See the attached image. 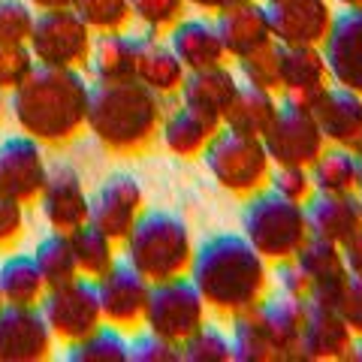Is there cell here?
<instances>
[{"label":"cell","mask_w":362,"mask_h":362,"mask_svg":"<svg viewBox=\"0 0 362 362\" xmlns=\"http://www.w3.org/2000/svg\"><path fill=\"white\" fill-rule=\"evenodd\" d=\"M40 211L52 230L61 233H73L76 226L88 223L90 197L85 194L82 175L70 163L49 166V178H45V187L40 194Z\"/></svg>","instance_id":"cell-17"},{"label":"cell","mask_w":362,"mask_h":362,"mask_svg":"<svg viewBox=\"0 0 362 362\" xmlns=\"http://www.w3.org/2000/svg\"><path fill=\"white\" fill-rule=\"evenodd\" d=\"M187 275L202 293L209 311L221 317L254 308L272 290V263L245 239L242 230L206 235L194 247Z\"/></svg>","instance_id":"cell-1"},{"label":"cell","mask_w":362,"mask_h":362,"mask_svg":"<svg viewBox=\"0 0 362 362\" xmlns=\"http://www.w3.org/2000/svg\"><path fill=\"white\" fill-rule=\"evenodd\" d=\"M263 4H278V0H263Z\"/></svg>","instance_id":"cell-55"},{"label":"cell","mask_w":362,"mask_h":362,"mask_svg":"<svg viewBox=\"0 0 362 362\" xmlns=\"http://www.w3.org/2000/svg\"><path fill=\"white\" fill-rule=\"evenodd\" d=\"M263 145L272 163L311 166L314 157L326 148V139L308 103L278 97V112L263 133Z\"/></svg>","instance_id":"cell-10"},{"label":"cell","mask_w":362,"mask_h":362,"mask_svg":"<svg viewBox=\"0 0 362 362\" xmlns=\"http://www.w3.org/2000/svg\"><path fill=\"white\" fill-rule=\"evenodd\" d=\"M311 112L320 124L326 145H338V148L350 151L362 148V94L329 82L317 94Z\"/></svg>","instance_id":"cell-19"},{"label":"cell","mask_w":362,"mask_h":362,"mask_svg":"<svg viewBox=\"0 0 362 362\" xmlns=\"http://www.w3.org/2000/svg\"><path fill=\"white\" fill-rule=\"evenodd\" d=\"M305 302L308 299H296V296H284L278 290H269L263 302L257 305L272 341L278 347L281 362H299V329L305 317Z\"/></svg>","instance_id":"cell-28"},{"label":"cell","mask_w":362,"mask_h":362,"mask_svg":"<svg viewBox=\"0 0 362 362\" xmlns=\"http://www.w3.org/2000/svg\"><path fill=\"white\" fill-rule=\"evenodd\" d=\"M33 259H37V266H40L42 278H45V287L64 284V281H73L78 275V263H76V254H73L70 233H61V230L49 233L37 245Z\"/></svg>","instance_id":"cell-36"},{"label":"cell","mask_w":362,"mask_h":362,"mask_svg":"<svg viewBox=\"0 0 362 362\" xmlns=\"http://www.w3.org/2000/svg\"><path fill=\"white\" fill-rule=\"evenodd\" d=\"M85 76L90 82L136 78V33H127V30L94 33Z\"/></svg>","instance_id":"cell-29"},{"label":"cell","mask_w":362,"mask_h":362,"mask_svg":"<svg viewBox=\"0 0 362 362\" xmlns=\"http://www.w3.org/2000/svg\"><path fill=\"white\" fill-rule=\"evenodd\" d=\"M70 242H73V254L78 263V275H85V278H100L118 259V247H115L118 242L109 239V235L90 221L76 226L70 233Z\"/></svg>","instance_id":"cell-34"},{"label":"cell","mask_w":362,"mask_h":362,"mask_svg":"<svg viewBox=\"0 0 362 362\" xmlns=\"http://www.w3.org/2000/svg\"><path fill=\"white\" fill-rule=\"evenodd\" d=\"M181 362H233L230 329L214 320H206L194 335L178 344Z\"/></svg>","instance_id":"cell-38"},{"label":"cell","mask_w":362,"mask_h":362,"mask_svg":"<svg viewBox=\"0 0 362 362\" xmlns=\"http://www.w3.org/2000/svg\"><path fill=\"white\" fill-rule=\"evenodd\" d=\"M199 160L206 163V173L214 185L239 199L266 187L272 173V157L263 145V136L226 127V124L214 130Z\"/></svg>","instance_id":"cell-5"},{"label":"cell","mask_w":362,"mask_h":362,"mask_svg":"<svg viewBox=\"0 0 362 362\" xmlns=\"http://www.w3.org/2000/svg\"><path fill=\"white\" fill-rule=\"evenodd\" d=\"M239 230L269 263L293 257L299 251V245L308 239L302 202L284 199L272 187H259L257 194L245 197Z\"/></svg>","instance_id":"cell-6"},{"label":"cell","mask_w":362,"mask_h":362,"mask_svg":"<svg viewBox=\"0 0 362 362\" xmlns=\"http://www.w3.org/2000/svg\"><path fill=\"white\" fill-rule=\"evenodd\" d=\"M356 157H359V181H356V194L362 197V148L356 151Z\"/></svg>","instance_id":"cell-53"},{"label":"cell","mask_w":362,"mask_h":362,"mask_svg":"<svg viewBox=\"0 0 362 362\" xmlns=\"http://www.w3.org/2000/svg\"><path fill=\"white\" fill-rule=\"evenodd\" d=\"M235 90H239V76H235L233 64L226 61V64L202 66V70H190L178 90V100L202 112H211V115L223 121V112L230 109Z\"/></svg>","instance_id":"cell-27"},{"label":"cell","mask_w":362,"mask_h":362,"mask_svg":"<svg viewBox=\"0 0 362 362\" xmlns=\"http://www.w3.org/2000/svg\"><path fill=\"white\" fill-rule=\"evenodd\" d=\"M100 308H103V320L121 329H133L142 323L145 305H148L151 281L142 275L139 269H133L127 259L118 257L103 275L94 278Z\"/></svg>","instance_id":"cell-11"},{"label":"cell","mask_w":362,"mask_h":362,"mask_svg":"<svg viewBox=\"0 0 362 362\" xmlns=\"http://www.w3.org/2000/svg\"><path fill=\"white\" fill-rule=\"evenodd\" d=\"M25 233V202L0 194V251H9Z\"/></svg>","instance_id":"cell-46"},{"label":"cell","mask_w":362,"mask_h":362,"mask_svg":"<svg viewBox=\"0 0 362 362\" xmlns=\"http://www.w3.org/2000/svg\"><path fill=\"white\" fill-rule=\"evenodd\" d=\"M169 49L178 54V61L185 64V70H202V66H214V64H226V49L221 42L218 25L214 16L202 13V16H181L166 33Z\"/></svg>","instance_id":"cell-21"},{"label":"cell","mask_w":362,"mask_h":362,"mask_svg":"<svg viewBox=\"0 0 362 362\" xmlns=\"http://www.w3.org/2000/svg\"><path fill=\"white\" fill-rule=\"evenodd\" d=\"M163 97L139 78L90 82L88 90V133L106 151L139 157L160 139Z\"/></svg>","instance_id":"cell-3"},{"label":"cell","mask_w":362,"mask_h":362,"mask_svg":"<svg viewBox=\"0 0 362 362\" xmlns=\"http://www.w3.org/2000/svg\"><path fill=\"white\" fill-rule=\"evenodd\" d=\"M350 326L338 305L305 302L299 329V362H341L350 344Z\"/></svg>","instance_id":"cell-18"},{"label":"cell","mask_w":362,"mask_h":362,"mask_svg":"<svg viewBox=\"0 0 362 362\" xmlns=\"http://www.w3.org/2000/svg\"><path fill=\"white\" fill-rule=\"evenodd\" d=\"M130 338L121 326L100 323L94 332H88L78 341H70L64 350V359L70 362H127Z\"/></svg>","instance_id":"cell-35"},{"label":"cell","mask_w":362,"mask_h":362,"mask_svg":"<svg viewBox=\"0 0 362 362\" xmlns=\"http://www.w3.org/2000/svg\"><path fill=\"white\" fill-rule=\"evenodd\" d=\"M40 311L49 323V329L54 338H61L64 344L78 341L88 332H94L103 320V308H100V296H97V284L94 278L76 275L73 281L64 284L45 287L42 299H40Z\"/></svg>","instance_id":"cell-9"},{"label":"cell","mask_w":362,"mask_h":362,"mask_svg":"<svg viewBox=\"0 0 362 362\" xmlns=\"http://www.w3.org/2000/svg\"><path fill=\"white\" fill-rule=\"evenodd\" d=\"M130 4L133 21L154 33H166L181 16H187V0H130Z\"/></svg>","instance_id":"cell-40"},{"label":"cell","mask_w":362,"mask_h":362,"mask_svg":"<svg viewBox=\"0 0 362 362\" xmlns=\"http://www.w3.org/2000/svg\"><path fill=\"white\" fill-rule=\"evenodd\" d=\"M233 70L239 76V82L281 94V42L272 40L266 45H259V49L242 54V58H235Z\"/></svg>","instance_id":"cell-37"},{"label":"cell","mask_w":362,"mask_h":362,"mask_svg":"<svg viewBox=\"0 0 362 362\" xmlns=\"http://www.w3.org/2000/svg\"><path fill=\"white\" fill-rule=\"evenodd\" d=\"M329 82L362 94V6L335 9L332 28L320 42Z\"/></svg>","instance_id":"cell-15"},{"label":"cell","mask_w":362,"mask_h":362,"mask_svg":"<svg viewBox=\"0 0 362 362\" xmlns=\"http://www.w3.org/2000/svg\"><path fill=\"white\" fill-rule=\"evenodd\" d=\"M341 362H362V335H356V332L350 335V344L344 350Z\"/></svg>","instance_id":"cell-50"},{"label":"cell","mask_w":362,"mask_h":362,"mask_svg":"<svg viewBox=\"0 0 362 362\" xmlns=\"http://www.w3.org/2000/svg\"><path fill=\"white\" fill-rule=\"evenodd\" d=\"M329 85V70L320 45H281V94L299 103H314Z\"/></svg>","instance_id":"cell-26"},{"label":"cell","mask_w":362,"mask_h":362,"mask_svg":"<svg viewBox=\"0 0 362 362\" xmlns=\"http://www.w3.org/2000/svg\"><path fill=\"white\" fill-rule=\"evenodd\" d=\"M233 4H239V0H187V6L199 9V13H209V16L221 13L223 6H233Z\"/></svg>","instance_id":"cell-49"},{"label":"cell","mask_w":362,"mask_h":362,"mask_svg":"<svg viewBox=\"0 0 362 362\" xmlns=\"http://www.w3.org/2000/svg\"><path fill=\"white\" fill-rule=\"evenodd\" d=\"M338 311L344 314L350 332L362 335V275H347L341 302H338Z\"/></svg>","instance_id":"cell-47"},{"label":"cell","mask_w":362,"mask_h":362,"mask_svg":"<svg viewBox=\"0 0 362 362\" xmlns=\"http://www.w3.org/2000/svg\"><path fill=\"white\" fill-rule=\"evenodd\" d=\"M33 66H37V61H33V52L28 49V42L0 45V88L4 90H13L16 85L25 82Z\"/></svg>","instance_id":"cell-44"},{"label":"cell","mask_w":362,"mask_h":362,"mask_svg":"<svg viewBox=\"0 0 362 362\" xmlns=\"http://www.w3.org/2000/svg\"><path fill=\"white\" fill-rule=\"evenodd\" d=\"M30 6H37L40 13L42 9H70L76 6V0H30Z\"/></svg>","instance_id":"cell-51"},{"label":"cell","mask_w":362,"mask_h":362,"mask_svg":"<svg viewBox=\"0 0 362 362\" xmlns=\"http://www.w3.org/2000/svg\"><path fill=\"white\" fill-rule=\"evenodd\" d=\"M90 42H94V30L70 6V9H42L33 18L28 49L33 52V61L37 64L85 70Z\"/></svg>","instance_id":"cell-8"},{"label":"cell","mask_w":362,"mask_h":362,"mask_svg":"<svg viewBox=\"0 0 362 362\" xmlns=\"http://www.w3.org/2000/svg\"><path fill=\"white\" fill-rule=\"evenodd\" d=\"M33 18L37 13L25 0H0V45L28 42Z\"/></svg>","instance_id":"cell-42"},{"label":"cell","mask_w":362,"mask_h":362,"mask_svg":"<svg viewBox=\"0 0 362 362\" xmlns=\"http://www.w3.org/2000/svg\"><path fill=\"white\" fill-rule=\"evenodd\" d=\"M0 290H4V302L40 305L45 293V278L33 254H9L0 263Z\"/></svg>","instance_id":"cell-33"},{"label":"cell","mask_w":362,"mask_h":362,"mask_svg":"<svg viewBox=\"0 0 362 362\" xmlns=\"http://www.w3.org/2000/svg\"><path fill=\"white\" fill-rule=\"evenodd\" d=\"M230 341H233V362H281L278 347L272 341L257 305L230 317Z\"/></svg>","instance_id":"cell-31"},{"label":"cell","mask_w":362,"mask_h":362,"mask_svg":"<svg viewBox=\"0 0 362 362\" xmlns=\"http://www.w3.org/2000/svg\"><path fill=\"white\" fill-rule=\"evenodd\" d=\"M214 25L230 61L272 42V25L263 0H239L233 6H223L221 13H214Z\"/></svg>","instance_id":"cell-23"},{"label":"cell","mask_w":362,"mask_h":362,"mask_svg":"<svg viewBox=\"0 0 362 362\" xmlns=\"http://www.w3.org/2000/svg\"><path fill=\"white\" fill-rule=\"evenodd\" d=\"M272 40L281 45H320L332 28V0H278L266 4Z\"/></svg>","instance_id":"cell-16"},{"label":"cell","mask_w":362,"mask_h":362,"mask_svg":"<svg viewBox=\"0 0 362 362\" xmlns=\"http://www.w3.org/2000/svg\"><path fill=\"white\" fill-rule=\"evenodd\" d=\"M45 178H49V163L42 154V142L33 136H9L0 142V194L13 197L18 202H37Z\"/></svg>","instance_id":"cell-13"},{"label":"cell","mask_w":362,"mask_h":362,"mask_svg":"<svg viewBox=\"0 0 362 362\" xmlns=\"http://www.w3.org/2000/svg\"><path fill=\"white\" fill-rule=\"evenodd\" d=\"M0 115H4V88H0Z\"/></svg>","instance_id":"cell-54"},{"label":"cell","mask_w":362,"mask_h":362,"mask_svg":"<svg viewBox=\"0 0 362 362\" xmlns=\"http://www.w3.org/2000/svg\"><path fill=\"white\" fill-rule=\"evenodd\" d=\"M90 78L76 66L37 64L9 90V109L18 127L42 145H66L88 127Z\"/></svg>","instance_id":"cell-2"},{"label":"cell","mask_w":362,"mask_h":362,"mask_svg":"<svg viewBox=\"0 0 362 362\" xmlns=\"http://www.w3.org/2000/svg\"><path fill=\"white\" fill-rule=\"evenodd\" d=\"M266 187H272L275 194H281L284 199H293V202H305L314 194L308 166H296V163H272Z\"/></svg>","instance_id":"cell-41"},{"label":"cell","mask_w":362,"mask_h":362,"mask_svg":"<svg viewBox=\"0 0 362 362\" xmlns=\"http://www.w3.org/2000/svg\"><path fill=\"white\" fill-rule=\"evenodd\" d=\"M209 320V305L202 293L190 281V275H175L166 281H154L148 293V305L142 314V326L157 335L181 344Z\"/></svg>","instance_id":"cell-7"},{"label":"cell","mask_w":362,"mask_h":362,"mask_svg":"<svg viewBox=\"0 0 362 362\" xmlns=\"http://www.w3.org/2000/svg\"><path fill=\"white\" fill-rule=\"evenodd\" d=\"M221 118L211 115V112H202L197 106H187V103H178L163 112V121H160V142L169 154L175 157H185V160H194L206 151L209 139L214 136V130L221 127Z\"/></svg>","instance_id":"cell-25"},{"label":"cell","mask_w":362,"mask_h":362,"mask_svg":"<svg viewBox=\"0 0 362 362\" xmlns=\"http://www.w3.org/2000/svg\"><path fill=\"white\" fill-rule=\"evenodd\" d=\"M54 350V335L40 305H0V362H42Z\"/></svg>","instance_id":"cell-12"},{"label":"cell","mask_w":362,"mask_h":362,"mask_svg":"<svg viewBox=\"0 0 362 362\" xmlns=\"http://www.w3.org/2000/svg\"><path fill=\"white\" fill-rule=\"evenodd\" d=\"M275 112H278L275 90L239 82V90H235L230 109L223 112V124L226 127H235V130H245V133L263 136L266 127L272 124V118H275Z\"/></svg>","instance_id":"cell-30"},{"label":"cell","mask_w":362,"mask_h":362,"mask_svg":"<svg viewBox=\"0 0 362 362\" xmlns=\"http://www.w3.org/2000/svg\"><path fill=\"white\" fill-rule=\"evenodd\" d=\"M127 362H181V354H178V344H173L169 338L145 329L130 338Z\"/></svg>","instance_id":"cell-43"},{"label":"cell","mask_w":362,"mask_h":362,"mask_svg":"<svg viewBox=\"0 0 362 362\" xmlns=\"http://www.w3.org/2000/svg\"><path fill=\"white\" fill-rule=\"evenodd\" d=\"M293 259L302 266L305 278H308V299L311 302H323V305L341 302V293L347 284V269L341 259V247L335 242L308 235V239L299 245V251L293 254Z\"/></svg>","instance_id":"cell-20"},{"label":"cell","mask_w":362,"mask_h":362,"mask_svg":"<svg viewBox=\"0 0 362 362\" xmlns=\"http://www.w3.org/2000/svg\"><path fill=\"white\" fill-rule=\"evenodd\" d=\"M185 76H187L185 64L169 49L163 33H154L145 28L136 33V78L142 85H148L157 97L169 100V97H178Z\"/></svg>","instance_id":"cell-22"},{"label":"cell","mask_w":362,"mask_h":362,"mask_svg":"<svg viewBox=\"0 0 362 362\" xmlns=\"http://www.w3.org/2000/svg\"><path fill=\"white\" fill-rule=\"evenodd\" d=\"M305 223H308V235L341 245L350 233L362 226V197L356 194H314L302 202Z\"/></svg>","instance_id":"cell-24"},{"label":"cell","mask_w":362,"mask_h":362,"mask_svg":"<svg viewBox=\"0 0 362 362\" xmlns=\"http://www.w3.org/2000/svg\"><path fill=\"white\" fill-rule=\"evenodd\" d=\"M338 247H341V259H344L347 275H362V226L356 233H350Z\"/></svg>","instance_id":"cell-48"},{"label":"cell","mask_w":362,"mask_h":362,"mask_svg":"<svg viewBox=\"0 0 362 362\" xmlns=\"http://www.w3.org/2000/svg\"><path fill=\"white\" fill-rule=\"evenodd\" d=\"M73 9L88 21V28L94 33L127 30V25L133 21L130 0H76Z\"/></svg>","instance_id":"cell-39"},{"label":"cell","mask_w":362,"mask_h":362,"mask_svg":"<svg viewBox=\"0 0 362 362\" xmlns=\"http://www.w3.org/2000/svg\"><path fill=\"white\" fill-rule=\"evenodd\" d=\"M308 173H311L314 190H323V194H354L356 181H359V157L350 148L326 145L314 157Z\"/></svg>","instance_id":"cell-32"},{"label":"cell","mask_w":362,"mask_h":362,"mask_svg":"<svg viewBox=\"0 0 362 362\" xmlns=\"http://www.w3.org/2000/svg\"><path fill=\"white\" fill-rule=\"evenodd\" d=\"M272 290L284 293V296L308 299V278H305L302 266L293 257L275 259V263H272Z\"/></svg>","instance_id":"cell-45"},{"label":"cell","mask_w":362,"mask_h":362,"mask_svg":"<svg viewBox=\"0 0 362 362\" xmlns=\"http://www.w3.org/2000/svg\"><path fill=\"white\" fill-rule=\"evenodd\" d=\"M0 305H4V290H0Z\"/></svg>","instance_id":"cell-56"},{"label":"cell","mask_w":362,"mask_h":362,"mask_svg":"<svg viewBox=\"0 0 362 362\" xmlns=\"http://www.w3.org/2000/svg\"><path fill=\"white\" fill-rule=\"evenodd\" d=\"M335 9H354V6H362V0H332Z\"/></svg>","instance_id":"cell-52"},{"label":"cell","mask_w":362,"mask_h":362,"mask_svg":"<svg viewBox=\"0 0 362 362\" xmlns=\"http://www.w3.org/2000/svg\"><path fill=\"white\" fill-rule=\"evenodd\" d=\"M142 211H145V190L139 178L133 173H112L90 197L88 221L100 226L109 239L121 242Z\"/></svg>","instance_id":"cell-14"},{"label":"cell","mask_w":362,"mask_h":362,"mask_svg":"<svg viewBox=\"0 0 362 362\" xmlns=\"http://www.w3.org/2000/svg\"><path fill=\"white\" fill-rule=\"evenodd\" d=\"M194 247V230L178 211L145 209L121 239V257L154 284V281L187 275Z\"/></svg>","instance_id":"cell-4"}]
</instances>
